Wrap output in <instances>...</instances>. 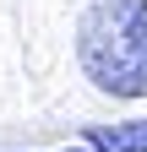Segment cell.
<instances>
[{"instance_id": "cell-1", "label": "cell", "mask_w": 147, "mask_h": 152, "mask_svg": "<svg viewBox=\"0 0 147 152\" xmlns=\"http://www.w3.org/2000/svg\"><path fill=\"white\" fill-rule=\"evenodd\" d=\"M82 76L109 98H147V0H87L76 22Z\"/></svg>"}, {"instance_id": "cell-2", "label": "cell", "mask_w": 147, "mask_h": 152, "mask_svg": "<svg viewBox=\"0 0 147 152\" xmlns=\"http://www.w3.org/2000/svg\"><path fill=\"white\" fill-rule=\"evenodd\" d=\"M87 152H147V120L93 125V130H87Z\"/></svg>"}, {"instance_id": "cell-3", "label": "cell", "mask_w": 147, "mask_h": 152, "mask_svg": "<svg viewBox=\"0 0 147 152\" xmlns=\"http://www.w3.org/2000/svg\"><path fill=\"white\" fill-rule=\"evenodd\" d=\"M71 152H87V147H71Z\"/></svg>"}]
</instances>
